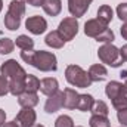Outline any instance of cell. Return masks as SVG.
<instances>
[{
    "label": "cell",
    "mask_w": 127,
    "mask_h": 127,
    "mask_svg": "<svg viewBox=\"0 0 127 127\" xmlns=\"http://www.w3.org/2000/svg\"><path fill=\"white\" fill-rule=\"evenodd\" d=\"M114 38H115V35H114L112 30H109V28H106L102 34H99V35L96 37L97 41H103V43H112Z\"/></svg>",
    "instance_id": "cell-30"
},
{
    "label": "cell",
    "mask_w": 127,
    "mask_h": 127,
    "mask_svg": "<svg viewBox=\"0 0 127 127\" xmlns=\"http://www.w3.org/2000/svg\"><path fill=\"white\" fill-rule=\"evenodd\" d=\"M19 25H21V19H19V18L12 16L10 13H6V15H4V27H6L7 30L15 31V30L19 28Z\"/></svg>",
    "instance_id": "cell-25"
},
{
    "label": "cell",
    "mask_w": 127,
    "mask_h": 127,
    "mask_svg": "<svg viewBox=\"0 0 127 127\" xmlns=\"http://www.w3.org/2000/svg\"><path fill=\"white\" fill-rule=\"evenodd\" d=\"M117 118H118V121H120L123 126H127V108H124V109H120V111H118Z\"/></svg>",
    "instance_id": "cell-33"
},
{
    "label": "cell",
    "mask_w": 127,
    "mask_h": 127,
    "mask_svg": "<svg viewBox=\"0 0 127 127\" xmlns=\"http://www.w3.org/2000/svg\"><path fill=\"white\" fill-rule=\"evenodd\" d=\"M37 69L49 72V71H56L58 69V62H56V56L50 52L46 50H34L32 59L30 62Z\"/></svg>",
    "instance_id": "cell-2"
},
{
    "label": "cell",
    "mask_w": 127,
    "mask_h": 127,
    "mask_svg": "<svg viewBox=\"0 0 127 127\" xmlns=\"http://www.w3.org/2000/svg\"><path fill=\"white\" fill-rule=\"evenodd\" d=\"M90 112L93 115H102V117H106L109 109H108V105L103 102V100H95L93 102V106L90 109Z\"/></svg>",
    "instance_id": "cell-24"
},
{
    "label": "cell",
    "mask_w": 127,
    "mask_h": 127,
    "mask_svg": "<svg viewBox=\"0 0 127 127\" xmlns=\"http://www.w3.org/2000/svg\"><path fill=\"white\" fill-rule=\"evenodd\" d=\"M6 93H9V81L6 77L0 75V96H4Z\"/></svg>",
    "instance_id": "cell-32"
},
{
    "label": "cell",
    "mask_w": 127,
    "mask_h": 127,
    "mask_svg": "<svg viewBox=\"0 0 127 127\" xmlns=\"http://www.w3.org/2000/svg\"><path fill=\"white\" fill-rule=\"evenodd\" d=\"M89 124L90 127H111L108 117H102V115H92V118L89 120Z\"/></svg>",
    "instance_id": "cell-26"
},
{
    "label": "cell",
    "mask_w": 127,
    "mask_h": 127,
    "mask_svg": "<svg viewBox=\"0 0 127 127\" xmlns=\"http://www.w3.org/2000/svg\"><path fill=\"white\" fill-rule=\"evenodd\" d=\"M121 35H123L124 40H127V22H124L123 27H121Z\"/></svg>",
    "instance_id": "cell-37"
},
{
    "label": "cell",
    "mask_w": 127,
    "mask_h": 127,
    "mask_svg": "<svg viewBox=\"0 0 127 127\" xmlns=\"http://www.w3.org/2000/svg\"><path fill=\"white\" fill-rule=\"evenodd\" d=\"M25 78H10L9 80V93H12L13 96L22 95L25 92Z\"/></svg>",
    "instance_id": "cell-16"
},
{
    "label": "cell",
    "mask_w": 127,
    "mask_h": 127,
    "mask_svg": "<svg viewBox=\"0 0 127 127\" xmlns=\"http://www.w3.org/2000/svg\"><path fill=\"white\" fill-rule=\"evenodd\" d=\"M78 127H81V126H78Z\"/></svg>",
    "instance_id": "cell-42"
},
{
    "label": "cell",
    "mask_w": 127,
    "mask_h": 127,
    "mask_svg": "<svg viewBox=\"0 0 127 127\" xmlns=\"http://www.w3.org/2000/svg\"><path fill=\"white\" fill-rule=\"evenodd\" d=\"M106 28H108V25H105L103 22H100L97 18H95V19H89V21L84 24V34H86L87 37H93V38H96L99 34H102Z\"/></svg>",
    "instance_id": "cell-10"
},
{
    "label": "cell",
    "mask_w": 127,
    "mask_h": 127,
    "mask_svg": "<svg viewBox=\"0 0 127 127\" xmlns=\"http://www.w3.org/2000/svg\"><path fill=\"white\" fill-rule=\"evenodd\" d=\"M35 120H37V114L32 108H22L16 114V118H15L19 127H31L34 126Z\"/></svg>",
    "instance_id": "cell-6"
},
{
    "label": "cell",
    "mask_w": 127,
    "mask_h": 127,
    "mask_svg": "<svg viewBox=\"0 0 127 127\" xmlns=\"http://www.w3.org/2000/svg\"><path fill=\"white\" fill-rule=\"evenodd\" d=\"M117 16L123 22H127V3H121L117 6Z\"/></svg>",
    "instance_id": "cell-31"
},
{
    "label": "cell",
    "mask_w": 127,
    "mask_h": 127,
    "mask_svg": "<svg viewBox=\"0 0 127 127\" xmlns=\"http://www.w3.org/2000/svg\"><path fill=\"white\" fill-rule=\"evenodd\" d=\"M0 72H1L3 77H6V78H9V80H10V78H25V77H27L25 69L16 62L15 59H9V61H6V62L1 64Z\"/></svg>",
    "instance_id": "cell-5"
},
{
    "label": "cell",
    "mask_w": 127,
    "mask_h": 127,
    "mask_svg": "<svg viewBox=\"0 0 127 127\" xmlns=\"http://www.w3.org/2000/svg\"><path fill=\"white\" fill-rule=\"evenodd\" d=\"M120 77H121V78L126 81V84H127V71H126V69H123V71L120 72Z\"/></svg>",
    "instance_id": "cell-39"
},
{
    "label": "cell",
    "mask_w": 127,
    "mask_h": 127,
    "mask_svg": "<svg viewBox=\"0 0 127 127\" xmlns=\"http://www.w3.org/2000/svg\"><path fill=\"white\" fill-rule=\"evenodd\" d=\"M13 47H15V43H13L10 38H7V37L0 38V53H1V55L10 53V52L13 50Z\"/></svg>",
    "instance_id": "cell-27"
},
{
    "label": "cell",
    "mask_w": 127,
    "mask_h": 127,
    "mask_svg": "<svg viewBox=\"0 0 127 127\" xmlns=\"http://www.w3.org/2000/svg\"><path fill=\"white\" fill-rule=\"evenodd\" d=\"M31 127H44V126H41V124H34V126H31Z\"/></svg>",
    "instance_id": "cell-41"
},
{
    "label": "cell",
    "mask_w": 127,
    "mask_h": 127,
    "mask_svg": "<svg viewBox=\"0 0 127 127\" xmlns=\"http://www.w3.org/2000/svg\"><path fill=\"white\" fill-rule=\"evenodd\" d=\"M21 1H24V3H27V4H31V6L38 7V6H43V1H44V0H21Z\"/></svg>",
    "instance_id": "cell-34"
},
{
    "label": "cell",
    "mask_w": 127,
    "mask_h": 127,
    "mask_svg": "<svg viewBox=\"0 0 127 127\" xmlns=\"http://www.w3.org/2000/svg\"><path fill=\"white\" fill-rule=\"evenodd\" d=\"M55 127H74V121L69 115H61L56 118Z\"/></svg>",
    "instance_id": "cell-29"
},
{
    "label": "cell",
    "mask_w": 127,
    "mask_h": 127,
    "mask_svg": "<svg viewBox=\"0 0 127 127\" xmlns=\"http://www.w3.org/2000/svg\"><path fill=\"white\" fill-rule=\"evenodd\" d=\"M108 75V71L103 65L100 64H96V65H92L89 68V77L92 81H103Z\"/></svg>",
    "instance_id": "cell-13"
},
{
    "label": "cell",
    "mask_w": 127,
    "mask_h": 127,
    "mask_svg": "<svg viewBox=\"0 0 127 127\" xmlns=\"http://www.w3.org/2000/svg\"><path fill=\"white\" fill-rule=\"evenodd\" d=\"M7 13H10L12 16H16V18L21 19L25 15V3L21 1V0H12L10 4H9Z\"/></svg>",
    "instance_id": "cell-19"
},
{
    "label": "cell",
    "mask_w": 127,
    "mask_h": 127,
    "mask_svg": "<svg viewBox=\"0 0 127 127\" xmlns=\"http://www.w3.org/2000/svg\"><path fill=\"white\" fill-rule=\"evenodd\" d=\"M112 16H114V12H112L111 6L103 4V6H100V7L97 9V19H99L100 22H103L105 25H108V24L112 21Z\"/></svg>",
    "instance_id": "cell-20"
},
{
    "label": "cell",
    "mask_w": 127,
    "mask_h": 127,
    "mask_svg": "<svg viewBox=\"0 0 127 127\" xmlns=\"http://www.w3.org/2000/svg\"><path fill=\"white\" fill-rule=\"evenodd\" d=\"M65 78L71 86H75L80 89H87L93 83L89 77V72H86L78 65H68L65 69Z\"/></svg>",
    "instance_id": "cell-1"
},
{
    "label": "cell",
    "mask_w": 127,
    "mask_h": 127,
    "mask_svg": "<svg viewBox=\"0 0 127 127\" xmlns=\"http://www.w3.org/2000/svg\"><path fill=\"white\" fill-rule=\"evenodd\" d=\"M97 56L102 61V64H106L112 68H117L123 64L121 58H120V49H117L111 43H105L103 46H100L97 50Z\"/></svg>",
    "instance_id": "cell-3"
},
{
    "label": "cell",
    "mask_w": 127,
    "mask_h": 127,
    "mask_svg": "<svg viewBox=\"0 0 127 127\" xmlns=\"http://www.w3.org/2000/svg\"><path fill=\"white\" fill-rule=\"evenodd\" d=\"M44 41H46L47 46H50V47H53V49H61V47H64V44H65V40L61 37V34L58 31L49 32V34L46 35Z\"/></svg>",
    "instance_id": "cell-17"
},
{
    "label": "cell",
    "mask_w": 127,
    "mask_h": 127,
    "mask_svg": "<svg viewBox=\"0 0 127 127\" xmlns=\"http://www.w3.org/2000/svg\"><path fill=\"white\" fill-rule=\"evenodd\" d=\"M3 127H19V126H18V123H16L15 120H13V121H9V123H4V124H3Z\"/></svg>",
    "instance_id": "cell-38"
},
{
    "label": "cell",
    "mask_w": 127,
    "mask_h": 127,
    "mask_svg": "<svg viewBox=\"0 0 127 127\" xmlns=\"http://www.w3.org/2000/svg\"><path fill=\"white\" fill-rule=\"evenodd\" d=\"M123 89H124V84H123V83L109 81V83L106 84V87H105V93H106V96L112 100L114 97H117V96H120L123 93Z\"/></svg>",
    "instance_id": "cell-18"
},
{
    "label": "cell",
    "mask_w": 127,
    "mask_h": 127,
    "mask_svg": "<svg viewBox=\"0 0 127 127\" xmlns=\"http://www.w3.org/2000/svg\"><path fill=\"white\" fill-rule=\"evenodd\" d=\"M1 9H3V0H0V12H1Z\"/></svg>",
    "instance_id": "cell-40"
},
{
    "label": "cell",
    "mask_w": 127,
    "mask_h": 127,
    "mask_svg": "<svg viewBox=\"0 0 127 127\" xmlns=\"http://www.w3.org/2000/svg\"><path fill=\"white\" fill-rule=\"evenodd\" d=\"M58 87H59V84H58L56 78L47 77V78H43L40 81V92L46 96H50V95H53L55 92H58Z\"/></svg>",
    "instance_id": "cell-11"
},
{
    "label": "cell",
    "mask_w": 127,
    "mask_h": 127,
    "mask_svg": "<svg viewBox=\"0 0 127 127\" xmlns=\"http://www.w3.org/2000/svg\"><path fill=\"white\" fill-rule=\"evenodd\" d=\"M78 93L74 89H65L64 90V106L66 109H75L78 102Z\"/></svg>",
    "instance_id": "cell-15"
},
{
    "label": "cell",
    "mask_w": 127,
    "mask_h": 127,
    "mask_svg": "<svg viewBox=\"0 0 127 127\" xmlns=\"http://www.w3.org/2000/svg\"><path fill=\"white\" fill-rule=\"evenodd\" d=\"M25 27H27V30L30 32L35 34V35H40V34H43V32L46 31L47 22H46L44 18H41L38 15H34V16H30L25 21Z\"/></svg>",
    "instance_id": "cell-7"
},
{
    "label": "cell",
    "mask_w": 127,
    "mask_h": 127,
    "mask_svg": "<svg viewBox=\"0 0 127 127\" xmlns=\"http://www.w3.org/2000/svg\"><path fill=\"white\" fill-rule=\"evenodd\" d=\"M18 103L22 108H34L38 103V96L37 93H31V92H24L22 95L18 96Z\"/></svg>",
    "instance_id": "cell-12"
},
{
    "label": "cell",
    "mask_w": 127,
    "mask_h": 127,
    "mask_svg": "<svg viewBox=\"0 0 127 127\" xmlns=\"http://www.w3.org/2000/svg\"><path fill=\"white\" fill-rule=\"evenodd\" d=\"M64 106V92H55L53 95L49 96V99L44 103V111L47 114H53L56 111H59Z\"/></svg>",
    "instance_id": "cell-9"
},
{
    "label": "cell",
    "mask_w": 127,
    "mask_h": 127,
    "mask_svg": "<svg viewBox=\"0 0 127 127\" xmlns=\"http://www.w3.org/2000/svg\"><path fill=\"white\" fill-rule=\"evenodd\" d=\"M4 123H6V112L3 109H0V127H3Z\"/></svg>",
    "instance_id": "cell-36"
},
{
    "label": "cell",
    "mask_w": 127,
    "mask_h": 127,
    "mask_svg": "<svg viewBox=\"0 0 127 127\" xmlns=\"http://www.w3.org/2000/svg\"><path fill=\"white\" fill-rule=\"evenodd\" d=\"M15 44H16L21 50H31L32 47H34V40H32L31 37H28V35L21 34V35L16 38Z\"/></svg>",
    "instance_id": "cell-23"
},
{
    "label": "cell",
    "mask_w": 127,
    "mask_h": 127,
    "mask_svg": "<svg viewBox=\"0 0 127 127\" xmlns=\"http://www.w3.org/2000/svg\"><path fill=\"white\" fill-rule=\"evenodd\" d=\"M37 90H40V80L35 75H32V74H27V78H25V92L35 93Z\"/></svg>",
    "instance_id": "cell-22"
},
{
    "label": "cell",
    "mask_w": 127,
    "mask_h": 127,
    "mask_svg": "<svg viewBox=\"0 0 127 127\" xmlns=\"http://www.w3.org/2000/svg\"><path fill=\"white\" fill-rule=\"evenodd\" d=\"M93 0H68V10L74 18L83 16Z\"/></svg>",
    "instance_id": "cell-8"
},
{
    "label": "cell",
    "mask_w": 127,
    "mask_h": 127,
    "mask_svg": "<svg viewBox=\"0 0 127 127\" xmlns=\"http://www.w3.org/2000/svg\"><path fill=\"white\" fill-rule=\"evenodd\" d=\"M41 7L47 15L58 16L61 13V10H62V3H61V0H44Z\"/></svg>",
    "instance_id": "cell-14"
},
{
    "label": "cell",
    "mask_w": 127,
    "mask_h": 127,
    "mask_svg": "<svg viewBox=\"0 0 127 127\" xmlns=\"http://www.w3.org/2000/svg\"><path fill=\"white\" fill-rule=\"evenodd\" d=\"M111 103H112V106L117 109V111H120V109H124L127 108V96L124 95V90H123V93L120 96H117V97H114L112 100H111Z\"/></svg>",
    "instance_id": "cell-28"
},
{
    "label": "cell",
    "mask_w": 127,
    "mask_h": 127,
    "mask_svg": "<svg viewBox=\"0 0 127 127\" xmlns=\"http://www.w3.org/2000/svg\"><path fill=\"white\" fill-rule=\"evenodd\" d=\"M58 32L61 34V37L65 41L72 40L78 32V21H77V18H74V16L64 18V21H61V24L58 27Z\"/></svg>",
    "instance_id": "cell-4"
},
{
    "label": "cell",
    "mask_w": 127,
    "mask_h": 127,
    "mask_svg": "<svg viewBox=\"0 0 127 127\" xmlns=\"http://www.w3.org/2000/svg\"><path fill=\"white\" fill-rule=\"evenodd\" d=\"M120 58L123 62H127V44H124L121 49H120Z\"/></svg>",
    "instance_id": "cell-35"
},
{
    "label": "cell",
    "mask_w": 127,
    "mask_h": 127,
    "mask_svg": "<svg viewBox=\"0 0 127 127\" xmlns=\"http://www.w3.org/2000/svg\"><path fill=\"white\" fill-rule=\"evenodd\" d=\"M93 102H95V99H93L92 95H80L78 96V102H77V106H75V108H77L78 111L87 112V111L92 109Z\"/></svg>",
    "instance_id": "cell-21"
}]
</instances>
